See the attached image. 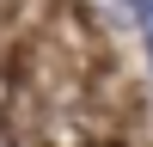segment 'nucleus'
Returning <instances> with one entry per match:
<instances>
[{"instance_id":"f257e3e1","label":"nucleus","mask_w":153,"mask_h":147,"mask_svg":"<svg viewBox=\"0 0 153 147\" xmlns=\"http://www.w3.org/2000/svg\"><path fill=\"white\" fill-rule=\"evenodd\" d=\"M123 6H129V19L141 24V31H147V24H153V0H123Z\"/></svg>"},{"instance_id":"f03ea898","label":"nucleus","mask_w":153,"mask_h":147,"mask_svg":"<svg viewBox=\"0 0 153 147\" xmlns=\"http://www.w3.org/2000/svg\"><path fill=\"white\" fill-rule=\"evenodd\" d=\"M141 43H147V61H153V24H147V31H141Z\"/></svg>"}]
</instances>
